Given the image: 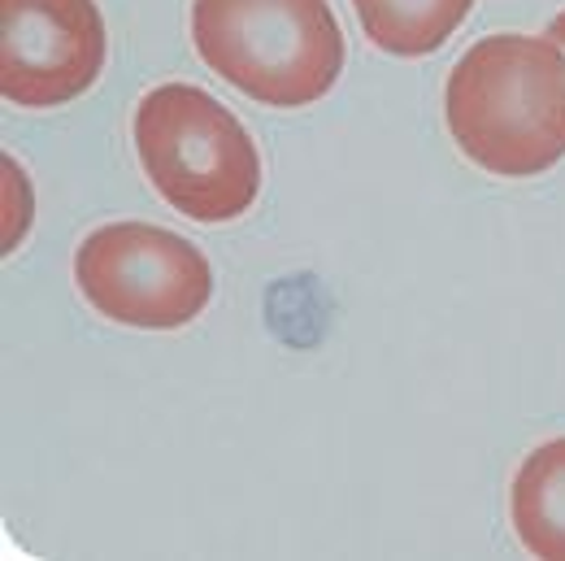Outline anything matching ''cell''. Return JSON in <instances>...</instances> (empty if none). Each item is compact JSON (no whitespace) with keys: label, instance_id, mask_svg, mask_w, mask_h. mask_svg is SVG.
Here are the masks:
<instances>
[{"label":"cell","instance_id":"obj_3","mask_svg":"<svg viewBox=\"0 0 565 561\" xmlns=\"http://www.w3.org/2000/svg\"><path fill=\"white\" fill-rule=\"evenodd\" d=\"M136 152L161 201L192 222H231L262 192V152L205 87L161 83L136 105Z\"/></svg>","mask_w":565,"mask_h":561},{"label":"cell","instance_id":"obj_4","mask_svg":"<svg viewBox=\"0 0 565 561\" xmlns=\"http://www.w3.org/2000/svg\"><path fill=\"white\" fill-rule=\"evenodd\" d=\"M74 283L100 318L140 331L188 327L213 296L205 253L152 222H109L92 231L74 253Z\"/></svg>","mask_w":565,"mask_h":561},{"label":"cell","instance_id":"obj_6","mask_svg":"<svg viewBox=\"0 0 565 561\" xmlns=\"http://www.w3.org/2000/svg\"><path fill=\"white\" fill-rule=\"evenodd\" d=\"M509 514L526 553L565 561V435L526 453L509 488Z\"/></svg>","mask_w":565,"mask_h":561},{"label":"cell","instance_id":"obj_5","mask_svg":"<svg viewBox=\"0 0 565 561\" xmlns=\"http://www.w3.org/2000/svg\"><path fill=\"white\" fill-rule=\"evenodd\" d=\"M105 53L96 0H0V92L9 105H71L100 78Z\"/></svg>","mask_w":565,"mask_h":561},{"label":"cell","instance_id":"obj_8","mask_svg":"<svg viewBox=\"0 0 565 561\" xmlns=\"http://www.w3.org/2000/svg\"><path fill=\"white\" fill-rule=\"evenodd\" d=\"M548 40H553V44H562V49H565V9L557 13V18H553V22H548Z\"/></svg>","mask_w":565,"mask_h":561},{"label":"cell","instance_id":"obj_7","mask_svg":"<svg viewBox=\"0 0 565 561\" xmlns=\"http://www.w3.org/2000/svg\"><path fill=\"white\" fill-rule=\"evenodd\" d=\"M475 0H353L365 40L392 57H426L470 18Z\"/></svg>","mask_w":565,"mask_h":561},{"label":"cell","instance_id":"obj_1","mask_svg":"<svg viewBox=\"0 0 565 561\" xmlns=\"http://www.w3.org/2000/svg\"><path fill=\"white\" fill-rule=\"evenodd\" d=\"M457 148L500 179H531L565 157V49L548 35H488L444 83Z\"/></svg>","mask_w":565,"mask_h":561},{"label":"cell","instance_id":"obj_2","mask_svg":"<svg viewBox=\"0 0 565 561\" xmlns=\"http://www.w3.org/2000/svg\"><path fill=\"white\" fill-rule=\"evenodd\" d=\"M201 62L248 100L300 109L344 71V31L327 0H192Z\"/></svg>","mask_w":565,"mask_h":561}]
</instances>
